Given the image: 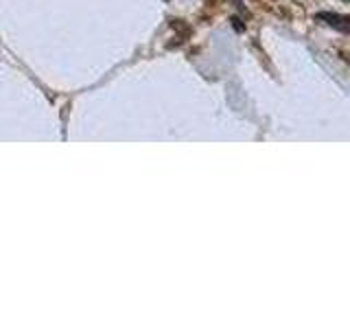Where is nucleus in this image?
Instances as JSON below:
<instances>
[{"mask_svg": "<svg viewBox=\"0 0 350 328\" xmlns=\"http://www.w3.org/2000/svg\"><path fill=\"white\" fill-rule=\"evenodd\" d=\"M317 18L328 20V24L335 26V29H339V31H348V20L346 18H339V15H335V13H320Z\"/></svg>", "mask_w": 350, "mask_h": 328, "instance_id": "nucleus-1", "label": "nucleus"}]
</instances>
